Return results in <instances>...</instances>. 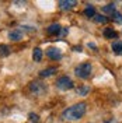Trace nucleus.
<instances>
[{
    "label": "nucleus",
    "mask_w": 122,
    "mask_h": 123,
    "mask_svg": "<svg viewBox=\"0 0 122 123\" xmlns=\"http://www.w3.org/2000/svg\"><path fill=\"white\" fill-rule=\"evenodd\" d=\"M86 111H87V105L84 102H79L76 105H72V106L66 108L62 112V119L63 120H69V122H76V120L81 119L86 115Z\"/></svg>",
    "instance_id": "f257e3e1"
},
{
    "label": "nucleus",
    "mask_w": 122,
    "mask_h": 123,
    "mask_svg": "<svg viewBox=\"0 0 122 123\" xmlns=\"http://www.w3.org/2000/svg\"><path fill=\"white\" fill-rule=\"evenodd\" d=\"M62 30H63V28L61 27V24L55 23V24H51V25L46 28V34L51 35V37H58V35H61Z\"/></svg>",
    "instance_id": "0eeeda50"
},
{
    "label": "nucleus",
    "mask_w": 122,
    "mask_h": 123,
    "mask_svg": "<svg viewBox=\"0 0 122 123\" xmlns=\"http://www.w3.org/2000/svg\"><path fill=\"white\" fill-rule=\"evenodd\" d=\"M42 56H44V52H42V49L41 48H35L34 49V52H32V59H34V62H41L42 60Z\"/></svg>",
    "instance_id": "f8f14e48"
},
{
    "label": "nucleus",
    "mask_w": 122,
    "mask_h": 123,
    "mask_svg": "<svg viewBox=\"0 0 122 123\" xmlns=\"http://www.w3.org/2000/svg\"><path fill=\"white\" fill-rule=\"evenodd\" d=\"M93 20H94L97 24H107L108 23V18L107 17H104V15H101V14H95Z\"/></svg>",
    "instance_id": "dca6fc26"
},
{
    "label": "nucleus",
    "mask_w": 122,
    "mask_h": 123,
    "mask_svg": "<svg viewBox=\"0 0 122 123\" xmlns=\"http://www.w3.org/2000/svg\"><path fill=\"white\" fill-rule=\"evenodd\" d=\"M58 4H59V8L61 10H72V8L76 6V1L75 0H61Z\"/></svg>",
    "instance_id": "6e6552de"
},
{
    "label": "nucleus",
    "mask_w": 122,
    "mask_h": 123,
    "mask_svg": "<svg viewBox=\"0 0 122 123\" xmlns=\"http://www.w3.org/2000/svg\"><path fill=\"white\" fill-rule=\"evenodd\" d=\"M111 18H112V21L115 24H122V14L121 13H118V11H115L111 14Z\"/></svg>",
    "instance_id": "f3484780"
},
{
    "label": "nucleus",
    "mask_w": 122,
    "mask_h": 123,
    "mask_svg": "<svg viewBox=\"0 0 122 123\" xmlns=\"http://www.w3.org/2000/svg\"><path fill=\"white\" fill-rule=\"evenodd\" d=\"M83 13H84L86 17H88V18H94V15H95V8H94L93 4H87Z\"/></svg>",
    "instance_id": "9b49d317"
},
{
    "label": "nucleus",
    "mask_w": 122,
    "mask_h": 123,
    "mask_svg": "<svg viewBox=\"0 0 122 123\" xmlns=\"http://www.w3.org/2000/svg\"><path fill=\"white\" fill-rule=\"evenodd\" d=\"M104 37L108 39H116V37H118V34H116V31L112 30V28H105L104 30Z\"/></svg>",
    "instance_id": "ddd939ff"
},
{
    "label": "nucleus",
    "mask_w": 122,
    "mask_h": 123,
    "mask_svg": "<svg viewBox=\"0 0 122 123\" xmlns=\"http://www.w3.org/2000/svg\"><path fill=\"white\" fill-rule=\"evenodd\" d=\"M30 91L31 94H34L37 97H42L48 92V85L42 81H32V83H30Z\"/></svg>",
    "instance_id": "7ed1b4c3"
},
{
    "label": "nucleus",
    "mask_w": 122,
    "mask_h": 123,
    "mask_svg": "<svg viewBox=\"0 0 122 123\" xmlns=\"http://www.w3.org/2000/svg\"><path fill=\"white\" fill-rule=\"evenodd\" d=\"M111 48H112V52L115 55H119V56L122 55V41H114Z\"/></svg>",
    "instance_id": "9d476101"
},
{
    "label": "nucleus",
    "mask_w": 122,
    "mask_h": 123,
    "mask_svg": "<svg viewBox=\"0 0 122 123\" xmlns=\"http://www.w3.org/2000/svg\"><path fill=\"white\" fill-rule=\"evenodd\" d=\"M115 11H116L115 10V3H108L102 7V13H105V14H112Z\"/></svg>",
    "instance_id": "2eb2a0df"
},
{
    "label": "nucleus",
    "mask_w": 122,
    "mask_h": 123,
    "mask_svg": "<svg viewBox=\"0 0 122 123\" xmlns=\"http://www.w3.org/2000/svg\"><path fill=\"white\" fill-rule=\"evenodd\" d=\"M91 70H93V66L90 62H84L81 64H79L76 69H75V74H76L79 78L81 80H86L91 76Z\"/></svg>",
    "instance_id": "f03ea898"
},
{
    "label": "nucleus",
    "mask_w": 122,
    "mask_h": 123,
    "mask_svg": "<svg viewBox=\"0 0 122 123\" xmlns=\"http://www.w3.org/2000/svg\"><path fill=\"white\" fill-rule=\"evenodd\" d=\"M88 91H90V87H87V85H83V87H79L76 90L77 95H87L88 94Z\"/></svg>",
    "instance_id": "a211bd4d"
},
{
    "label": "nucleus",
    "mask_w": 122,
    "mask_h": 123,
    "mask_svg": "<svg viewBox=\"0 0 122 123\" xmlns=\"http://www.w3.org/2000/svg\"><path fill=\"white\" fill-rule=\"evenodd\" d=\"M46 56H48L49 59H52V60H61L62 59V50L58 49V48L51 46V48L46 49Z\"/></svg>",
    "instance_id": "39448f33"
},
{
    "label": "nucleus",
    "mask_w": 122,
    "mask_h": 123,
    "mask_svg": "<svg viewBox=\"0 0 122 123\" xmlns=\"http://www.w3.org/2000/svg\"><path fill=\"white\" fill-rule=\"evenodd\" d=\"M55 73H56V67H48V69L41 70V71H39V76L42 77V78H46V77L54 76Z\"/></svg>",
    "instance_id": "1a4fd4ad"
},
{
    "label": "nucleus",
    "mask_w": 122,
    "mask_h": 123,
    "mask_svg": "<svg viewBox=\"0 0 122 123\" xmlns=\"http://www.w3.org/2000/svg\"><path fill=\"white\" fill-rule=\"evenodd\" d=\"M56 87L62 90V91H69V90H72L73 87H75V83H73V80L68 76H62L59 77L58 80H56Z\"/></svg>",
    "instance_id": "20e7f679"
},
{
    "label": "nucleus",
    "mask_w": 122,
    "mask_h": 123,
    "mask_svg": "<svg viewBox=\"0 0 122 123\" xmlns=\"http://www.w3.org/2000/svg\"><path fill=\"white\" fill-rule=\"evenodd\" d=\"M24 37V31L21 28H15V30H11L8 32V39L10 41H13V42H18V41H21Z\"/></svg>",
    "instance_id": "423d86ee"
},
{
    "label": "nucleus",
    "mask_w": 122,
    "mask_h": 123,
    "mask_svg": "<svg viewBox=\"0 0 122 123\" xmlns=\"http://www.w3.org/2000/svg\"><path fill=\"white\" fill-rule=\"evenodd\" d=\"M10 52H11V49L8 48V45H4V43L0 45V57H7Z\"/></svg>",
    "instance_id": "4468645a"
}]
</instances>
